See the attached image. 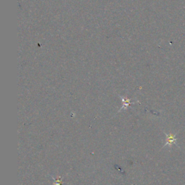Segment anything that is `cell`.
Listing matches in <instances>:
<instances>
[{
    "mask_svg": "<svg viewBox=\"0 0 185 185\" xmlns=\"http://www.w3.org/2000/svg\"><path fill=\"white\" fill-rule=\"evenodd\" d=\"M164 133H165L166 139V143H165V145H163V148L165 147V146H167V145L171 147L173 144H177V138H176L177 134H173L171 133L169 134H168L167 133H166V132H164Z\"/></svg>",
    "mask_w": 185,
    "mask_h": 185,
    "instance_id": "cell-1",
    "label": "cell"
},
{
    "mask_svg": "<svg viewBox=\"0 0 185 185\" xmlns=\"http://www.w3.org/2000/svg\"><path fill=\"white\" fill-rule=\"evenodd\" d=\"M121 99H122V102H123V105H122V108H121V109H120L119 111L122 110V109H127V107H128L130 104H134V103H132L131 102V100H130V99H124V98H123V97H121Z\"/></svg>",
    "mask_w": 185,
    "mask_h": 185,
    "instance_id": "cell-2",
    "label": "cell"
},
{
    "mask_svg": "<svg viewBox=\"0 0 185 185\" xmlns=\"http://www.w3.org/2000/svg\"><path fill=\"white\" fill-rule=\"evenodd\" d=\"M53 179L54 180V185H61V183H62L63 177H58L56 178V179H54V178H53Z\"/></svg>",
    "mask_w": 185,
    "mask_h": 185,
    "instance_id": "cell-3",
    "label": "cell"
}]
</instances>
